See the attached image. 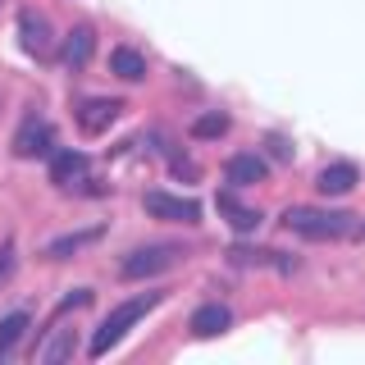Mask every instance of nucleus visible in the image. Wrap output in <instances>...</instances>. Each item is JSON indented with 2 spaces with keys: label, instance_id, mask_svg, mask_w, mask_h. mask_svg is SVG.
<instances>
[{
  "label": "nucleus",
  "instance_id": "7",
  "mask_svg": "<svg viewBox=\"0 0 365 365\" xmlns=\"http://www.w3.org/2000/svg\"><path fill=\"white\" fill-rule=\"evenodd\" d=\"M356 182H361L356 165H347V160H338V165H324V169H319L315 187L324 192V197H347V192L356 187Z\"/></svg>",
  "mask_w": 365,
  "mask_h": 365
},
{
  "label": "nucleus",
  "instance_id": "1",
  "mask_svg": "<svg viewBox=\"0 0 365 365\" xmlns=\"http://www.w3.org/2000/svg\"><path fill=\"white\" fill-rule=\"evenodd\" d=\"M160 302H165V292H142V297H128V302H119V306H114V311L106 315V324L91 334L87 356H106L110 347H119L123 334H128L133 324H142V315H151Z\"/></svg>",
  "mask_w": 365,
  "mask_h": 365
},
{
  "label": "nucleus",
  "instance_id": "4",
  "mask_svg": "<svg viewBox=\"0 0 365 365\" xmlns=\"http://www.w3.org/2000/svg\"><path fill=\"white\" fill-rule=\"evenodd\" d=\"M119 110H123V101H114V96H91V101H83V106H78V128H83L87 137H101L110 128L114 119H119Z\"/></svg>",
  "mask_w": 365,
  "mask_h": 365
},
{
  "label": "nucleus",
  "instance_id": "18",
  "mask_svg": "<svg viewBox=\"0 0 365 365\" xmlns=\"http://www.w3.org/2000/svg\"><path fill=\"white\" fill-rule=\"evenodd\" d=\"M23 329H28V315H23V311H14V315L0 319V356H5V351L23 338Z\"/></svg>",
  "mask_w": 365,
  "mask_h": 365
},
{
  "label": "nucleus",
  "instance_id": "3",
  "mask_svg": "<svg viewBox=\"0 0 365 365\" xmlns=\"http://www.w3.org/2000/svg\"><path fill=\"white\" fill-rule=\"evenodd\" d=\"M178 260H182L178 247L155 242V247H137V251H128V256H123V265H119V274H123V279H151V274H160V269H174Z\"/></svg>",
  "mask_w": 365,
  "mask_h": 365
},
{
  "label": "nucleus",
  "instance_id": "5",
  "mask_svg": "<svg viewBox=\"0 0 365 365\" xmlns=\"http://www.w3.org/2000/svg\"><path fill=\"white\" fill-rule=\"evenodd\" d=\"M142 205H146V215H155V220H178V224H197L201 220V205L197 201L169 197V192H146Z\"/></svg>",
  "mask_w": 365,
  "mask_h": 365
},
{
  "label": "nucleus",
  "instance_id": "10",
  "mask_svg": "<svg viewBox=\"0 0 365 365\" xmlns=\"http://www.w3.org/2000/svg\"><path fill=\"white\" fill-rule=\"evenodd\" d=\"M87 174V155L83 151H55L51 160V182L55 187H73V182H83Z\"/></svg>",
  "mask_w": 365,
  "mask_h": 365
},
{
  "label": "nucleus",
  "instance_id": "9",
  "mask_svg": "<svg viewBox=\"0 0 365 365\" xmlns=\"http://www.w3.org/2000/svg\"><path fill=\"white\" fill-rule=\"evenodd\" d=\"M233 324V315H228V306H197V311H192V319H187V329L197 338H215V334H224V329Z\"/></svg>",
  "mask_w": 365,
  "mask_h": 365
},
{
  "label": "nucleus",
  "instance_id": "6",
  "mask_svg": "<svg viewBox=\"0 0 365 365\" xmlns=\"http://www.w3.org/2000/svg\"><path fill=\"white\" fill-rule=\"evenodd\" d=\"M51 146H55V133L46 128L41 119H28L19 128V137H14V155L19 160H37V155H51Z\"/></svg>",
  "mask_w": 365,
  "mask_h": 365
},
{
  "label": "nucleus",
  "instance_id": "2",
  "mask_svg": "<svg viewBox=\"0 0 365 365\" xmlns=\"http://www.w3.org/2000/svg\"><path fill=\"white\" fill-rule=\"evenodd\" d=\"M283 224L292 228V233H302V237H347V233H356V215H342V210H311V205H288L283 210Z\"/></svg>",
  "mask_w": 365,
  "mask_h": 365
},
{
  "label": "nucleus",
  "instance_id": "14",
  "mask_svg": "<svg viewBox=\"0 0 365 365\" xmlns=\"http://www.w3.org/2000/svg\"><path fill=\"white\" fill-rule=\"evenodd\" d=\"M73 329H55L51 338L41 342V351H37V361H46V365H60V361H68L73 356Z\"/></svg>",
  "mask_w": 365,
  "mask_h": 365
},
{
  "label": "nucleus",
  "instance_id": "11",
  "mask_svg": "<svg viewBox=\"0 0 365 365\" xmlns=\"http://www.w3.org/2000/svg\"><path fill=\"white\" fill-rule=\"evenodd\" d=\"M19 32H23V46H28L32 55H46V51H51V23H46V14L23 9V14H19Z\"/></svg>",
  "mask_w": 365,
  "mask_h": 365
},
{
  "label": "nucleus",
  "instance_id": "13",
  "mask_svg": "<svg viewBox=\"0 0 365 365\" xmlns=\"http://www.w3.org/2000/svg\"><path fill=\"white\" fill-rule=\"evenodd\" d=\"M91 51H96V32L87 28V23H78L73 32L64 37V64H73V68H83L91 60Z\"/></svg>",
  "mask_w": 365,
  "mask_h": 365
},
{
  "label": "nucleus",
  "instance_id": "15",
  "mask_svg": "<svg viewBox=\"0 0 365 365\" xmlns=\"http://www.w3.org/2000/svg\"><path fill=\"white\" fill-rule=\"evenodd\" d=\"M220 210L228 215V224H233L237 233H251V228L260 224V215H256V210H247V205H237V201H233V192H224V197H220Z\"/></svg>",
  "mask_w": 365,
  "mask_h": 365
},
{
  "label": "nucleus",
  "instance_id": "16",
  "mask_svg": "<svg viewBox=\"0 0 365 365\" xmlns=\"http://www.w3.org/2000/svg\"><path fill=\"white\" fill-rule=\"evenodd\" d=\"M228 133V114L224 110H210V114H201L197 123H192V137L197 142H215V137H224Z\"/></svg>",
  "mask_w": 365,
  "mask_h": 365
},
{
  "label": "nucleus",
  "instance_id": "8",
  "mask_svg": "<svg viewBox=\"0 0 365 365\" xmlns=\"http://www.w3.org/2000/svg\"><path fill=\"white\" fill-rule=\"evenodd\" d=\"M224 178L233 182V187H256V182H265V160L242 151V155H233L224 165Z\"/></svg>",
  "mask_w": 365,
  "mask_h": 365
},
{
  "label": "nucleus",
  "instance_id": "12",
  "mask_svg": "<svg viewBox=\"0 0 365 365\" xmlns=\"http://www.w3.org/2000/svg\"><path fill=\"white\" fill-rule=\"evenodd\" d=\"M110 73L123 78V83H142L146 78V55L133 51V46H119V51L110 55Z\"/></svg>",
  "mask_w": 365,
  "mask_h": 365
},
{
  "label": "nucleus",
  "instance_id": "17",
  "mask_svg": "<svg viewBox=\"0 0 365 365\" xmlns=\"http://www.w3.org/2000/svg\"><path fill=\"white\" fill-rule=\"evenodd\" d=\"M106 233V228H87V233H73V237H60V242H51L46 247V256L51 260H64V256H73L78 247H87V242H96V237Z\"/></svg>",
  "mask_w": 365,
  "mask_h": 365
}]
</instances>
